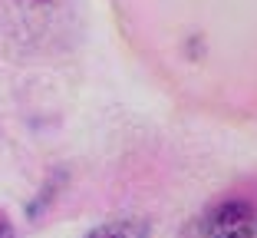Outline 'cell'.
Segmentation results:
<instances>
[{
	"label": "cell",
	"instance_id": "6da1fadb",
	"mask_svg": "<svg viewBox=\"0 0 257 238\" xmlns=\"http://www.w3.org/2000/svg\"><path fill=\"white\" fill-rule=\"evenodd\" d=\"M198 238H257V205L247 199H224L204 208L195 222Z\"/></svg>",
	"mask_w": 257,
	"mask_h": 238
},
{
	"label": "cell",
	"instance_id": "7a4b0ae2",
	"mask_svg": "<svg viewBox=\"0 0 257 238\" xmlns=\"http://www.w3.org/2000/svg\"><path fill=\"white\" fill-rule=\"evenodd\" d=\"M149 222L145 218H112V222H102L89 231L86 238H149Z\"/></svg>",
	"mask_w": 257,
	"mask_h": 238
},
{
	"label": "cell",
	"instance_id": "3957f363",
	"mask_svg": "<svg viewBox=\"0 0 257 238\" xmlns=\"http://www.w3.org/2000/svg\"><path fill=\"white\" fill-rule=\"evenodd\" d=\"M10 235H14V228H10V222H7V218L0 215V238H10Z\"/></svg>",
	"mask_w": 257,
	"mask_h": 238
}]
</instances>
